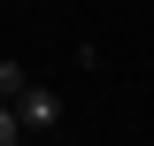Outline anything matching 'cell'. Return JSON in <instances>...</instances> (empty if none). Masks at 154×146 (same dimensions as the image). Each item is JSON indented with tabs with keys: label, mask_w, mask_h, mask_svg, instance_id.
Returning a JSON list of instances; mask_svg holds the SVG:
<instances>
[{
	"label": "cell",
	"mask_w": 154,
	"mask_h": 146,
	"mask_svg": "<svg viewBox=\"0 0 154 146\" xmlns=\"http://www.w3.org/2000/svg\"><path fill=\"white\" fill-rule=\"evenodd\" d=\"M16 115H23V131H54V123H62V92H54V85H31V92L16 100Z\"/></svg>",
	"instance_id": "6da1fadb"
},
{
	"label": "cell",
	"mask_w": 154,
	"mask_h": 146,
	"mask_svg": "<svg viewBox=\"0 0 154 146\" xmlns=\"http://www.w3.org/2000/svg\"><path fill=\"white\" fill-rule=\"evenodd\" d=\"M23 92H31V69H23V62H0V100H8V108H16Z\"/></svg>",
	"instance_id": "7a4b0ae2"
},
{
	"label": "cell",
	"mask_w": 154,
	"mask_h": 146,
	"mask_svg": "<svg viewBox=\"0 0 154 146\" xmlns=\"http://www.w3.org/2000/svg\"><path fill=\"white\" fill-rule=\"evenodd\" d=\"M0 146H23V115L8 108V100H0Z\"/></svg>",
	"instance_id": "3957f363"
}]
</instances>
